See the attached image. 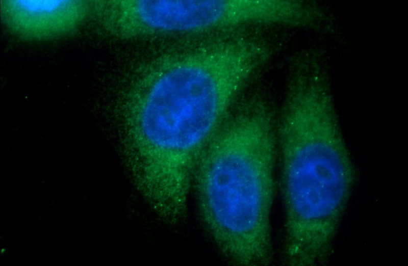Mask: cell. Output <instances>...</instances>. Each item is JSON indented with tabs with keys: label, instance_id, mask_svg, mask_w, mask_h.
<instances>
[{
	"label": "cell",
	"instance_id": "1",
	"mask_svg": "<svg viewBox=\"0 0 408 266\" xmlns=\"http://www.w3.org/2000/svg\"><path fill=\"white\" fill-rule=\"evenodd\" d=\"M269 121L243 117L225 125L203 164L202 215L221 254L236 265L267 266L273 260L275 153Z\"/></svg>",
	"mask_w": 408,
	"mask_h": 266
},
{
	"label": "cell",
	"instance_id": "3",
	"mask_svg": "<svg viewBox=\"0 0 408 266\" xmlns=\"http://www.w3.org/2000/svg\"><path fill=\"white\" fill-rule=\"evenodd\" d=\"M333 149L315 141L282 143V197L285 214L305 217L317 212V195L341 191L343 166Z\"/></svg>",
	"mask_w": 408,
	"mask_h": 266
},
{
	"label": "cell",
	"instance_id": "4",
	"mask_svg": "<svg viewBox=\"0 0 408 266\" xmlns=\"http://www.w3.org/2000/svg\"><path fill=\"white\" fill-rule=\"evenodd\" d=\"M221 3L214 1H140L137 11L148 25L166 30H188L215 21Z\"/></svg>",
	"mask_w": 408,
	"mask_h": 266
},
{
	"label": "cell",
	"instance_id": "2",
	"mask_svg": "<svg viewBox=\"0 0 408 266\" xmlns=\"http://www.w3.org/2000/svg\"><path fill=\"white\" fill-rule=\"evenodd\" d=\"M224 84L205 70L184 66L166 73L150 90L142 126L154 144L171 149L197 145L218 120Z\"/></svg>",
	"mask_w": 408,
	"mask_h": 266
}]
</instances>
